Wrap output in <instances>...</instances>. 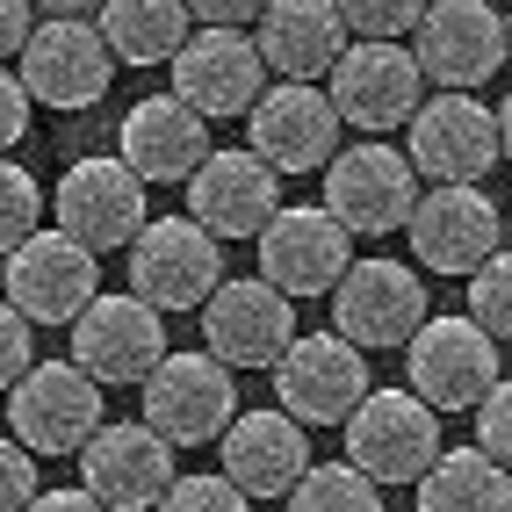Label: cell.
Listing matches in <instances>:
<instances>
[{"instance_id":"20","label":"cell","mask_w":512,"mask_h":512,"mask_svg":"<svg viewBox=\"0 0 512 512\" xmlns=\"http://www.w3.org/2000/svg\"><path fill=\"white\" fill-rule=\"evenodd\" d=\"M412 58L433 87H462L476 94L498 65H505V15L491 0H426V15L412 29Z\"/></svg>"},{"instance_id":"2","label":"cell","mask_w":512,"mask_h":512,"mask_svg":"<svg viewBox=\"0 0 512 512\" xmlns=\"http://www.w3.org/2000/svg\"><path fill=\"white\" fill-rule=\"evenodd\" d=\"M8 419L29 455H80L94 426L109 419V404L80 361H29L8 383Z\"/></svg>"},{"instance_id":"29","label":"cell","mask_w":512,"mask_h":512,"mask_svg":"<svg viewBox=\"0 0 512 512\" xmlns=\"http://www.w3.org/2000/svg\"><path fill=\"white\" fill-rule=\"evenodd\" d=\"M462 282H469V318L491 339H512V246H498L491 260H476Z\"/></svg>"},{"instance_id":"6","label":"cell","mask_w":512,"mask_h":512,"mask_svg":"<svg viewBox=\"0 0 512 512\" xmlns=\"http://www.w3.org/2000/svg\"><path fill=\"white\" fill-rule=\"evenodd\" d=\"M419 94H426V73L397 37H347V51L325 73V101L347 130H404Z\"/></svg>"},{"instance_id":"8","label":"cell","mask_w":512,"mask_h":512,"mask_svg":"<svg viewBox=\"0 0 512 512\" xmlns=\"http://www.w3.org/2000/svg\"><path fill=\"white\" fill-rule=\"evenodd\" d=\"M94 289H101V253L80 246V238L58 231V224H37L8 253V289L0 296H8L29 325H73Z\"/></svg>"},{"instance_id":"13","label":"cell","mask_w":512,"mask_h":512,"mask_svg":"<svg viewBox=\"0 0 512 512\" xmlns=\"http://www.w3.org/2000/svg\"><path fill=\"white\" fill-rule=\"evenodd\" d=\"M267 375H275V404L289 419H303V426H339L375 390L368 383V354L354 339H339V332H296Z\"/></svg>"},{"instance_id":"10","label":"cell","mask_w":512,"mask_h":512,"mask_svg":"<svg viewBox=\"0 0 512 512\" xmlns=\"http://www.w3.org/2000/svg\"><path fill=\"white\" fill-rule=\"evenodd\" d=\"M145 188L152 181H138L116 152H94V159L65 166V181L51 188V217H58V231H73L94 253H123L130 238L145 231V217H152Z\"/></svg>"},{"instance_id":"36","label":"cell","mask_w":512,"mask_h":512,"mask_svg":"<svg viewBox=\"0 0 512 512\" xmlns=\"http://www.w3.org/2000/svg\"><path fill=\"white\" fill-rule=\"evenodd\" d=\"M29 109H37V101H29L22 73H15V65H0V152H15L29 138Z\"/></svg>"},{"instance_id":"26","label":"cell","mask_w":512,"mask_h":512,"mask_svg":"<svg viewBox=\"0 0 512 512\" xmlns=\"http://www.w3.org/2000/svg\"><path fill=\"white\" fill-rule=\"evenodd\" d=\"M94 29L116 51V65H166L188 44L195 15H188V0H101Z\"/></svg>"},{"instance_id":"32","label":"cell","mask_w":512,"mask_h":512,"mask_svg":"<svg viewBox=\"0 0 512 512\" xmlns=\"http://www.w3.org/2000/svg\"><path fill=\"white\" fill-rule=\"evenodd\" d=\"M152 512H253V498L217 469V476H174V484L159 491Z\"/></svg>"},{"instance_id":"30","label":"cell","mask_w":512,"mask_h":512,"mask_svg":"<svg viewBox=\"0 0 512 512\" xmlns=\"http://www.w3.org/2000/svg\"><path fill=\"white\" fill-rule=\"evenodd\" d=\"M37 224H44V188L29 181L8 152H0V253H15Z\"/></svg>"},{"instance_id":"25","label":"cell","mask_w":512,"mask_h":512,"mask_svg":"<svg viewBox=\"0 0 512 512\" xmlns=\"http://www.w3.org/2000/svg\"><path fill=\"white\" fill-rule=\"evenodd\" d=\"M253 44L275 80H325L332 58L347 51V22L332 0H267L253 15Z\"/></svg>"},{"instance_id":"33","label":"cell","mask_w":512,"mask_h":512,"mask_svg":"<svg viewBox=\"0 0 512 512\" xmlns=\"http://www.w3.org/2000/svg\"><path fill=\"white\" fill-rule=\"evenodd\" d=\"M469 412H476V448L512 469V375H498V383L476 397Z\"/></svg>"},{"instance_id":"3","label":"cell","mask_w":512,"mask_h":512,"mask_svg":"<svg viewBox=\"0 0 512 512\" xmlns=\"http://www.w3.org/2000/svg\"><path fill=\"white\" fill-rule=\"evenodd\" d=\"M15 73L29 87V101H44V109H94L101 94L116 80V51L101 44L94 15H37L29 29V44L15 51Z\"/></svg>"},{"instance_id":"34","label":"cell","mask_w":512,"mask_h":512,"mask_svg":"<svg viewBox=\"0 0 512 512\" xmlns=\"http://www.w3.org/2000/svg\"><path fill=\"white\" fill-rule=\"evenodd\" d=\"M29 498H37V455L8 433L0 440V512H22Z\"/></svg>"},{"instance_id":"23","label":"cell","mask_w":512,"mask_h":512,"mask_svg":"<svg viewBox=\"0 0 512 512\" xmlns=\"http://www.w3.org/2000/svg\"><path fill=\"white\" fill-rule=\"evenodd\" d=\"M303 433H311V426L289 419L282 404H267V412H231V426L217 433L224 476H231L253 505H260V498H282L296 476L311 469V440H303Z\"/></svg>"},{"instance_id":"38","label":"cell","mask_w":512,"mask_h":512,"mask_svg":"<svg viewBox=\"0 0 512 512\" xmlns=\"http://www.w3.org/2000/svg\"><path fill=\"white\" fill-rule=\"evenodd\" d=\"M260 8H267V0H188L195 22H217V29H253Z\"/></svg>"},{"instance_id":"21","label":"cell","mask_w":512,"mask_h":512,"mask_svg":"<svg viewBox=\"0 0 512 512\" xmlns=\"http://www.w3.org/2000/svg\"><path fill=\"white\" fill-rule=\"evenodd\" d=\"M282 210V174L253 145H210L188 174V217L217 238H253Z\"/></svg>"},{"instance_id":"40","label":"cell","mask_w":512,"mask_h":512,"mask_svg":"<svg viewBox=\"0 0 512 512\" xmlns=\"http://www.w3.org/2000/svg\"><path fill=\"white\" fill-rule=\"evenodd\" d=\"M101 0H37V15H94Z\"/></svg>"},{"instance_id":"15","label":"cell","mask_w":512,"mask_h":512,"mask_svg":"<svg viewBox=\"0 0 512 512\" xmlns=\"http://www.w3.org/2000/svg\"><path fill=\"white\" fill-rule=\"evenodd\" d=\"M166 65H174V94L188 101L195 116H210V123L246 116L260 101V87L275 80L267 58H260V44H253V29H217V22H195L188 44Z\"/></svg>"},{"instance_id":"31","label":"cell","mask_w":512,"mask_h":512,"mask_svg":"<svg viewBox=\"0 0 512 512\" xmlns=\"http://www.w3.org/2000/svg\"><path fill=\"white\" fill-rule=\"evenodd\" d=\"M339 22H347V37H412L419 15H426V0H332Z\"/></svg>"},{"instance_id":"11","label":"cell","mask_w":512,"mask_h":512,"mask_svg":"<svg viewBox=\"0 0 512 512\" xmlns=\"http://www.w3.org/2000/svg\"><path fill=\"white\" fill-rule=\"evenodd\" d=\"M404 375H412L404 390H419L433 412H469L505 368H498V339L476 318H433L426 311L419 332L404 339Z\"/></svg>"},{"instance_id":"35","label":"cell","mask_w":512,"mask_h":512,"mask_svg":"<svg viewBox=\"0 0 512 512\" xmlns=\"http://www.w3.org/2000/svg\"><path fill=\"white\" fill-rule=\"evenodd\" d=\"M29 332H37V325H29V318L15 311V303L0 296V390H8L29 361H37V339H29Z\"/></svg>"},{"instance_id":"27","label":"cell","mask_w":512,"mask_h":512,"mask_svg":"<svg viewBox=\"0 0 512 512\" xmlns=\"http://www.w3.org/2000/svg\"><path fill=\"white\" fill-rule=\"evenodd\" d=\"M419 512H512V469L484 448H440L419 476Z\"/></svg>"},{"instance_id":"37","label":"cell","mask_w":512,"mask_h":512,"mask_svg":"<svg viewBox=\"0 0 512 512\" xmlns=\"http://www.w3.org/2000/svg\"><path fill=\"white\" fill-rule=\"evenodd\" d=\"M29 29H37V0H0V65H15Z\"/></svg>"},{"instance_id":"41","label":"cell","mask_w":512,"mask_h":512,"mask_svg":"<svg viewBox=\"0 0 512 512\" xmlns=\"http://www.w3.org/2000/svg\"><path fill=\"white\" fill-rule=\"evenodd\" d=\"M491 116H498V159H512V94L498 101V109H491Z\"/></svg>"},{"instance_id":"39","label":"cell","mask_w":512,"mask_h":512,"mask_svg":"<svg viewBox=\"0 0 512 512\" xmlns=\"http://www.w3.org/2000/svg\"><path fill=\"white\" fill-rule=\"evenodd\" d=\"M22 512H109V505H101L87 484H58V491H44V484H37V498H29Z\"/></svg>"},{"instance_id":"7","label":"cell","mask_w":512,"mask_h":512,"mask_svg":"<svg viewBox=\"0 0 512 512\" xmlns=\"http://www.w3.org/2000/svg\"><path fill=\"white\" fill-rule=\"evenodd\" d=\"M325 296H332V332L354 339L361 354L404 347V339L419 332V318L433 311L419 267H404V260H347V275Z\"/></svg>"},{"instance_id":"24","label":"cell","mask_w":512,"mask_h":512,"mask_svg":"<svg viewBox=\"0 0 512 512\" xmlns=\"http://www.w3.org/2000/svg\"><path fill=\"white\" fill-rule=\"evenodd\" d=\"M210 152V116H195L181 94H145L116 123V159L138 181H188Z\"/></svg>"},{"instance_id":"14","label":"cell","mask_w":512,"mask_h":512,"mask_svg":"<svg viewBox=\"0 0 512 512\" xmlns=\"http://www.w3.org/2000/svg\"><path fill=\"white\" fill-rule=\"evenodd\" d=\"M253 246H260V275L275 282L289 303H303V296H325L339 275H347L354 231L339 224L325 202H318V210H311V202H282V210L253 231Z\"/></svg>"},{"instance_id":"18","label":"cell","mask_w":512,"mask_h":512,"mask_svg":"<svg viewBox=\"0 0 512 512\" xmlns=\"http://www.w3.org/2000/svg\"><path fill=\"white\" fill-rule=\"evenodd\" d=\"M73 332V361L94 375L101 390H130V383H145V375L159 368L166 354V318L152 311L145 296H87V311L65 325Z\"/></svg>"},{"instance_id":"5","label":"cell","mask_w":512,"mask_h":512,"mask_svg":"<svg viewBox=\"0 0 512 512\" xmlns=\"http://www.w3.org/2000/svg\"><path fill=\"white\" fill-rule=\"evenodd\" d=\"M145 426L166 440V448H210V440L231 426L238 412V383L231 368L202 347V354H159V368L145 375Z\"/></svg>"},{"instance_id":"4","label":"cell","mask_w":512,"mask_h":512,"mask_svg":"<svg viewBox=\"0 0 512 512\" xmlns=\"http://www.w3.org/2000/svg\"><path fill=\"white\" fill-rule=\"evenodd\" d=\"M339 433H347V462L375 484H419L440 455V412L419 390H368L339 419Z\"/></svg>"},{"instance_id":"1","label":"cell","mask_w":512,"mask_h":512,"mask_svg":"<svg viewBox=\"0 0 512 512\" xmlns=\"http://www.w3.org/2000/svg\"><path fill=\"white\" fill-rule=\"evenodd\" d=\"M123 253H130V296H145L159 318L202 311V296L224 282V238L202 231L188 210L181 217H145V231Z\"/></svg>"},{"instance_id":"16","label":"cell","mask_w":512,"mask_h":512,"mask_svg":"<svg viewBox=\"0 0 512 512\" xmlns=\"http://www.w3.org/2000/svg\"><path fill=\"white\" fill-rule=\"evenodd\" d=\"M339 138H347V123H339L318 80H267L260 101L246 109V145L275 174H318L339 152Z\"/></svg>"},{"instance_id":"22","label":"cell","mask_w":512,"mask_h":512,"mask_svg":"<svg viewBox=\"0 0 512 512\" xmlns=\"http://www.w3.org/2000/svg\"><path fill=\"white\" fill-rule=\"evenodd\" d=\"M174 476H181L174 469V448H166L145 419H101L94 440L80 448V484L109 505V512H152Z\"/></svg>"},{"instance_id":"9","label":"cell","mask_w":512,"mask_h":512,"mask_svg":"<svg viewBox=\"0 0 512 512\" xmlns=\"http://www.w3.org/2000/svg\"><path fill=\"white\" fill-rule=\"evenodd\" d=\"M419 202V174L412 159L383 138H361V145H339L325 159V210L347 224L354 238H383V231H404Z\"/></svg>"},{"instance_id":"28","label":"cell","mask_w":512,"mask_h":512,"mask_svg":"<svg viewBox=\"0 0 512 512\" xmlns=\"http://www.w3.org/2000/svg\"><path fill=\"white\" fill-rule=\"evenodd\" d=\"M282 505L289 512H383V484L361 476L354 462H311L282 491Z\"/></svg>"},{"instance_id":"42","label":"cell","mask_w":512,"mask_h":512,"mask_svg":"<svg viewBox=\"0 0 512 512\" xmlns=\"http://www.w3.org/2000/svg\"><path fill=\"white\" fill-rule=\"evenodd\" d=\"M505 58H512V15H505Z\"/></svg>"},{"instance_id":"12","label":"cell","mask_w":512,"mask_h":512,"mask_svg":"<svg viewBox=\"0 0 512 512\" xmlns=\"http://www.w3.org/2000/svg\"><path fill=\"white\" fill-rule=\"evenodd\" d=\"M289 339H296V303L267 275H224L202 296V347L231 375L238 368H275Z\"/></svg>"},{"instance_id":"43","label":"cell","mask_w":512,"mask_h":512,"mask_svg":"<svg viewBox=\"0 0 512 512\" xmlns=\"http://www.w3.org/2000/svg\"><path fill=\"white\" fill-rule=\"evenodd\" d=\"M505 231H512V210H505Z\"/></svg>"},{"instance_id":"17","label":"cell","mask_w":512,"mask_h":512,"mask_svg":"<svg viewBox=\"0 0 512 512\" xmlns=\"http://www.w3.org/2000/svg\"><path fill=\"white\" fill-rule=\"evenodd\" d=\"M404 159L426 181H484L498 166V116L462 87H440L404 116Z\"/></svg>"},{"instance_id":"19","label":"cell","mask_w":512,"mask_h":512,"mask_svg":"<svg viewBox=\"0 0 512 512\" xmlns=\"http://www.w3.org/2000/svg\"><path fill=\"white\" fill-rule=\"evenodd\" d=\"M404 238H412L426 275H469L476 260H491L505 246V217L476 181H440V188H426L412 202Z\"/></svg>"}]
</instances>
